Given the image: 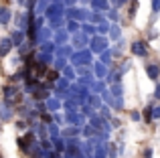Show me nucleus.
I'll return each instance as SVG.
<instances>
[{
	"mask_svg": "<svg viewBox=\"0 0 160 158\" xmlns=\"http://www.w3.org/2000/svg\"><path fill=\"white\" fill-rule=\"evenodd\" d=\"M4 101L10 106V103H18L20 101V91L16 87H4Z\"/></svg>",
	"mask_w": 160,
	"mask_h": 158,
	"instance_id": "nucleus-1",
	"label": "nucleus"
},
{
	"mask_svg": "<svg viewBox=\"0 0 160 158\" xmlns=\"http://www.w3.org/2000/svg\"><path fill=\"white\" fill-rule=\"evenodd\" d=\"M45 12H47V18L49 20H57V18H61V16H63V6L59 2H51Z\"/></svg>",
	"mask_w": 160,
	"mask_h": 158,
	"instance_id": "nucleus-2",
	"label": "nucleus"
},
{
	"mask_svg": "<svg viewBox=\"0 0 160 158\" xmlns=\"http://www.w3.org/2000/svg\"><path fill=\"white\" fill-rule=\"evenodd\" d=\"M28 156H32V158H43L45 156V148L41 146V144H37L35 140L31 142V146H28V152H27Z\"/></svg>",
	"mask_w": 160,
	"mask_h": 158,
	"instance_id": "nucleus-3",
	"label": "nucleus"
},
{
	"mask_svg": "<svg viewBox=\"0 0 160 158\" xmlns=\"http://www.w3.org/2000/svg\"><path fill=\"white\" fill-rule=\"evenodd\" d=\"M49 39H51V27H47V28L41 27V28H39V32H37V37H35V43L43 45V43H47Z\"/></svg>",
	"mask_w": 160,
	"mask_h": 158,
	"instance_id": "nucleus-4",
	"label": "nucleus"
},
{
	"mask_svg": "<svg viewBox=\"0 0 160 158\" xmlns=\"http://www.w3.org/2000/svg\"><path fill=\"white\" fill-rule=\"evenodd\" d=\"M41 24H43V18H31V22H28V37H31L32 41H35V37H37V32H39V28H41Z\"/></svg>",
	"mask_w": 160,
	"mask_h": 158,
	"instance_id": "nucleus-5",
	"label": "nucleus"
},
{
	"mask_svg": "<svg viewBox=\"0 0 160 158\" xmlns=\"http://www.w3.org/2000/svg\"><path fill=\"white\" fill-rule=\"evenodd\" d=\"M35 99H47L49 95H51V89H49L47 85H39V87H35Z\"/></svg>",
	"mask_w": 160,
	"mask_h": 158,
	"instance_id": "nucleus-6",
	"label": "nucleus"
},
{
	"mask_svg": "<svg viewBox=\"0 0 160 158\" xmlns=\"http://www.w3.org/2000/svg\"><path fill=\"white\" fill-rule=\"evenodd\" d=\"M12 47H14V45H12L10 39H0V57H6Z\"/></svg>",
	"mask_w": 160,
	"mask_h": 158,
	"instance_id": "nucleus-7",
	"label": "nucleus"
},
{
	"mask_svg": "<svg viewBox=\"0 0 160 158\" xmlns=\"http://www.w3.org/2000/svg\"><path fill=\"white\" fill-rule=\"evenodd\" d=\"M67 37H69V35H67V28H59V31L55 32V45H57V47H59V45H65Z\"/></svg>",
	"mask_w": 160,
	"mask_h": 158,
	"instance_id": "nucleus-8",
	"label": "nucleus"
},
{
	"mask_svg": "<svg viewBox=\"0 0 160 158\" xmlns=\"http://www.w3.org/2000/svg\"><path fill=\"white\" fill-rule=\"evenodd\" d=\"M45 106H47L49 111H57L61 103H59V97H51V95H49V97L45 99Z\"/></svg>",
	"mask_w": 160,
	"mask_h": 158,
	"instance_id": "nucleus-9",
	"label": "nucleus"
},
{
	"mask_svg": "<svg viewBox=\"0 0 160 158\" xmlns=\"http://www.w3.org/2000/svg\"><path fill=\"white\" fill-rule=\"evenodd\" d=\"M10 22V8H6V6H2L0 8V24H8Z\"/></svg>",
	"mask_w": 160,
	"mask_h": 158,
	"instance_id": "nucleus-10",
	"label": "nucleus"
},
{
	"mask_svg": "<svg viewBox=\"0 0 160 158\" xmlns=\"http://www.w3.org/2000/svg\"><path fill=\"white\" fill-rule=\"evenodd\" d=\"M47 132H49V136H51V140L59 138V124L49 122V124H47Z\"/></svg>",
	"mask_w": 160,
	"mask_h": 158,
	"instance_id": "nucleus-11",
	"label": "nucleus"
},
{
	"mask_svg": "<svg viewBox=\"0 0 160 158\" xmlns=\"http://www.w3.org/2000/svg\"><path fill=\"white\" fill-rule=\"evenodd\" d=\"M10 41H12V45H16V47H18V45H22L24 43V31H20V28H18V31L10 37Z\"/></svg>",
	"mask_w": 160,
	"mask_h": 158,
	"instance_id": "nucleus-12",
	"label": "nucleus"
},
{
	"mask_svg": "<svg viewBox=\"0 0 160 158\" xmlns=\"http://www.w3.org/2000/svg\"><path fill=\"white\" fill-rule=\"evenodd\" d=\"M0 118H2V120H10L12 118V111L8 110V103L6 101L0 103Z\"/></svg>",
	"mask_w": 160,
	"mask_h": 158,
	"instance_id": "nucleus-13",
	"label": "nucleus"
},
{
	"mask_svg": "<svg viewBox=\"0 0 160 158\" xmlns=\"http://www.w3.org/2000/svg\"><path fill=\"white\" fill-rule=\"evenodd\" d=\"M89 61V53H77L73 55V63H87Z\"/></svg>",
	"mask_w": 160,
	"mask_h": 158,
	"instance_id": "nucleus-14",
	"label": "nucleus"
},
{
	"mask_svg": "<svg viewBox=\"0 0 160 158\" xmlns=\"http://www.w3.org/2000/svg\"><path fill=\"white\" fill-rule=\"evenodd\" d=\"M67 16H69V18H83V16H87V14L81 12V10H75V8H69V10H67Z\"/></svg>",
	"mask_w": 160,
	"mask_h": 158,
	"instance_id": "nucleus-15",
	"label": "nucleus"
},
{
	"mask_svg": "<svg viewBox=\"0 0 160 158\" xmlns=\"http://www.w3.org/2000/svg\"><path fill=\"white\" fill-rule=\"evenodd\" d=\"M55 51H57V45H55V43H49V41H47V43H43V53H49V55H53Z\"/></svg>",
	"mask_w": 160,
	"mask_h": 158,
	"instance_id": "nucleus-16",
	"label": "nucleus"
},
{
	"mask_svg": "<svg viewBox=\"0 0 160 158\" xmlns=\"http://www.w3.org/2000/svg\"><path fill=\"white\" fill-rule=\"evenodd\" d=\"M51 61H53V55H49V53H41V55H39V63L49 65Z\"/></svg>",
	"mask_w": 160,
	"mask_h": 158,
	"instance_id": "nucleus-17",
	"label": "nucleus"
},
{
	"mask_svg": "<svg viewBox=\"0 0 160 158\" xmlns=\"http://www.w3.org/2000/svg\"><path fill=\"white\" fill-rule=\"evenodd\" d=\"M47 8H49V0H39V4H37L35 10H37V12H45Z\"/></svg>",
	"mask_w": 160,
	"mask_h": 158,
	"instance_id": "nucleus-18",
	"label": "nucleus"
},
{
	"mask_svg": "<svg viewBox=\"0 0 160 158\" xmlns=\"http://www.w3.org/2000/svg\"><path fill=\"white\" fill-rule=\"evenodd\" d=\"M67 122L69 124H81V120H79V116H75V114H67Z\"/></svg>",
	"mask_w": 160,
	"mask_h": 158,
	"instance_id": "nucleus-19",
	"label": "nucleus"
},
{
	"mask_svg": "<svg viewBox=\"0 0 160 158\" xmlns=\"http://www.w3.org/2000/svg\"><path fill=\"white\" fill-rule=\"evenodd\" d=\"M67 55H71V49H69V47H61V49H57V57H67Z\"/></svg>",
	"mask_w": 160,
	"mask_h": 158,
	"instance_id": "nucleus-20",
	"label": "nucleus"
},
{
	"mask_svg": "<svg viewBox=\"0 0 160 158\" xmlns=\"http://www.w3.org/2000/svg\"><path fill=\"white\" fill-rule=\"evenodd\" d=\"M77 22H75V20H69V22H67V32H75L77 31Z\"/></svg>",
	"mask_w": 160,
	"mask_h": 158,
	"instance_id": "nucleus-21",
	"label": "nucleus"
},
{
	"mask_svg": "<svg viewBox=\"0 0 160 158\" xmlns=\"http://www.w3.org/2000/svg\"><path fill=\"white\" fill-rule=\"evenodd\" d=\"M61 18H57V20H51V24H49V27L53 28V31H59V28H61Z\"/></svg>",
	"mask_w": 160,
	"mask_h": 158,
	"instance_id": "nucleus-22",
	"label": "nucleus"
},
{
	"mask_svg": "<svg viewBox=\"0 0 160 158\" xmlns=\"http://www.w3.org/2000/svg\"><path fill=\"white\" fill-rule=\"evenodd\" d=\"M65 107H67V110H69V111H73L75 107H77V103H75L73 99H67V101H65Z\"/></svg>",
	"mask_w": 160,
	"mask_h": 158,
	"instance_id": "nucleus-23",
	"label": "nucleus"
},
{
	"mask_svg": "<svg viewBox=\"0 0 160 158\" xmlns=\"http://www.w3.org/2000/svg\"><path fill=\"white\" fill-rule=\"evenodd\" d=\"M103 45H106V43H103L102 39H95V41H93V49H95V51H99V49H103Z\"/></svg>",
	"mask_w": 160,
	"mask_h": 158,
	"instance_id": "nucleus-24",
	"label": "nucleus"
},
{
	"mask_svg": "<svg viewBox=\"0 0 160 158\" xmlns=\"http://www.w3.org/2000/svg\"><path fill=\"white\" fill-rule=\"evenodd\" d=\"M63 75H65L67 79H73V69H71V67H65V69H63Z\"/></svg>",
	"mask_w": 160,
	"mask_h": 158,
	"instance_id": "nucleus-25",
	"label": "nucleus"
},
{
	"mask_svg": "<svg viewBox=\"0 0 160 158\" xmlns=\"http://www.w3.org/2000/svg\"><path fill=\"white\" fill-rule=\"evenodd\" d=\"M47 77H49V81H57V79H59V73L57 71H49Z\"/></svg>",
	"mask_w": 160,
	"mask_h": 158,
	"instance_id": "nucleus-26",
	"label": "nucleus"
},
{
	"mask_svg": "<svg viewBox=\"0 0 160 158\" xmlns=\"http://www.w3.org/2000/svg\"><path fill=\"white\" fill-rule=\"evenodd\" d=\"M63 65H65V61H63V57H57V59H55V69H61Z\"/></svg>",
	"mask_w": 160,
	"mask_h": 158,
	"instance_id": "nucleus-27",
	"label": "nucleus"
},
{
	"mask_svg": "<svg viewBox=\"0 0 160 158\" xmlns=\"http://www.w3.org/2000/svg\"><path fill=\"white\" fill-rule=\"evenodd\" d=\"M53 142H55V148H57V150H61V148H63V142H61L59 138H55Z\"/></svg>",
	"mask_w": 160,
	"mask_h": 158,
	"instance_id": "nucleus-28",
	"label": "nucleus"
},
{
	"mask_svg": "<svg viewBox=\"0 0 160 158\" xmlns=\"http://www.w3.org/2000/svg\"><path fill=\"white\" fill-rule=\"evenodd\" d=\"M41 118H43V120H45V122H47V124H49V122H53L51 114H43V116H41Z\"/></svg>",
	"mask_w": 160,
	"mask_h": 158,
	"instance_id": "nucleus-29",
	"label": "nucleus"
},
{
	"mask_svg": "<svg viewBox=\"0 0 160 158\" xmlns=\"http://www.w3.org/2000/svg\"><path fill=\"white\" fill-rule=\"evenodd\" d=\"M85 43V37H77V39H75V45H83Z\"/></svg>",
	"mask_w": 160,
	"mask_h": 158,
	"instance_id": "nucleus-30",
	"label": "nucleus"
},
{
	"mask_svg": "<svg viewBox=\"0 0 160 158\" xmlns=\"http://www.w3.org/2000/svg\"><path fill=\"white\" fill-rule=\"evenodd\" d=\"M103 4H106L103 0H93V6H103Z\"/></svg>",
	"mask_w": 160,
	"mask_h": 158,
	"instance_id": "nucleus-31",
	"label": "nucleus"
},
{
	"mask_svg": "<svg viewBox=\"0 0 160 158\" xmlns=\"http://www.w3.org/2000/svg\"><path fill=\"white\" fill-rule=\"evenodd\" d=\"M63 2H65V4H73L75 0H63Z\"/></svg>",
	"mask_w": 160,
	"mask_h": 158,
	"instance_id": "nucleus-32",
	"label": "nucleus"
},
{
	"mask_svg": "<svg viewBox=\"0 0 160 158\" xmlns=\"http://www.w3.org/2000/svg\"><path fill=\"white\" fill-rule=\"evenodd\" d=\"M18 2H20V4H22V6H24V4H27V0H18Z\"/></svg>",
	"mask_w": 160,
	"mask_h": 158,
	"instance_id": "nucleus-33",
	"label": "nucleus"
},
{
	"mask_svg": "<svg viewBox=\"0 0 160 158\" xmlns=\"http://www.w3.org/2000/svg\"><path fill=\"white\" fill-rule=\"evenodd\" d=\"M53 2H59V0H53Z\"/></svg>",
	"mask_w": 160,
	"mask_h": 158,
	"instance_id": "nucleus-34",
	"label": "nucleus"
}]
</instances>
